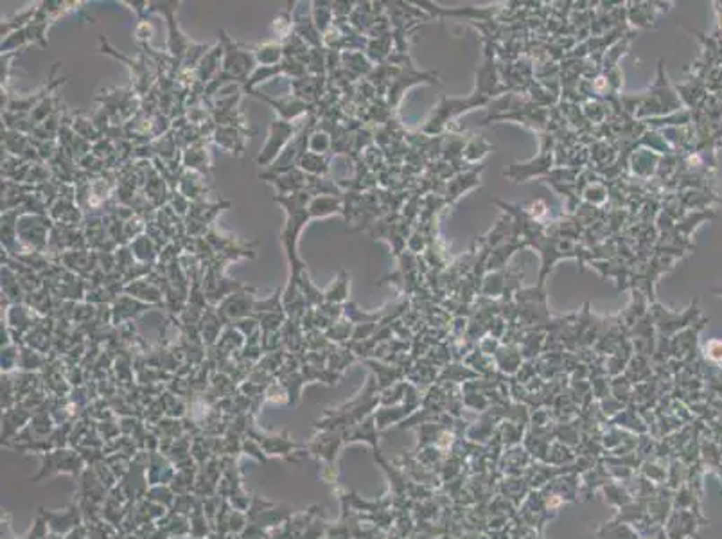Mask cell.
I'll return each instance as SVG.
<instances>
[{"label": "cell", "mask_w": 722, "mask_h": 539, "mask_svg": "<svg viewBox=\"0 0 722 539\" xmlns=\"http://www.w3.org/2000/svg\"><path fill=\"white\" fill-rule=\"evenodd\" d=\"M272 126H273V128H275V132H273V130H272V137H277V141H275V139H270L268 144H266V148L263 151H261L259 158H257V162H259V164H266V162H268V160H272V158L275 157L277 153H279V150H281V148H282V144H284V142H286V139H288V137H286V135H288V133L291 132V130H293V128H289V126H286V125H281V122H279V125H277V122H273Z\"/></svg>", "instance_id": "6da1fadb"}]
</instances>
